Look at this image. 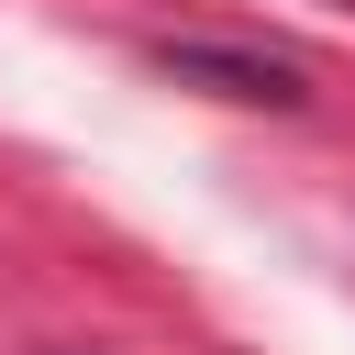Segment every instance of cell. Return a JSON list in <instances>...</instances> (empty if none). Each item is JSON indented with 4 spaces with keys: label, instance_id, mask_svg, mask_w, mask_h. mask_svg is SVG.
Listing matches in <instances>:
<instances>
[{
    "label": "cell",
    "instance_id": "1",
    "mask_svg": "<svg viewBox=\"0 0 355 355\" xmlns=\"http://www.w3.org/2000/svg\"><path fill=\"white\" fill-rule=\"evenodd\" d=\"M155 67L166 78H189V89H211V100H266V111H300L311 100V67L300 55H255V44H155Z\"/></svg>",
    "mask_w": 355,
    "mask_h": 355
}]
</instances>
